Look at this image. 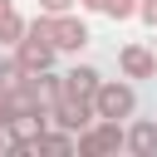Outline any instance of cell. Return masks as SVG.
I'll return each instance as SVG.
<instances>
[{
	"instance_id": "1",
	"label": "cell",
	"mask_w": 157,
	"mask_h": 157,
	"mask_svg": "<svg viewBox=\"0 0 157 157\" xmlns=\"http://www.w3.org/2000/svg\"><path fill=\"white\" fill-rule=\"evenodd\" d=\"M93 113H98V118H113V123L132 118V113H137V88H132L128 78H103L98 93H93Z\"/></svg>"
},
{
	"instance_id": "2",
	"label": "cell",
	"mask_w": 157,
	"mask_h": 157,
	"mask_svg": "<svg viewBox=\"0 0 157 157\" xmlns=\"http://www.w3.org/2000/svg\"><path fill=\"white\" fill-rule=\"evenodd\" d=\"M118 147H128V128L113 123V118H93L78 132V157H103V152H118Z\"/></svg>"
},
{
	"instance_id": "3",
	"label": "cell",
	"mask_w": 157,
	"mask_h": 157,
	"mask_svg": "<svg viewBox=\"0 0 157 157\" xmlns=\"http://www.w3.org/2000/svg\"><path fill=\"white\" fill-rule=\"evenodd\" d=\"M49 39H54V49H64V54H78L93 34H88V25L78 20V15H49Z\"/></svg>"
},
{
	"instance_id": "4",
	"label": "cell",
	"mask_w": 157,
	"mask_h": 157,
	"mask_svg": "<svg viewBox=\"0 0 157 157\" xmlns=\"http://www.w3.org/2000/svg\"><path fill=\"white\" fill-rule=\"evenodd\" d=\"M54 39H44V34H34V29H25V39L15 44V59H20V69L25 74H39V69H54Z\"/></svg>"
},
{
	"instance_id": "5",
	"label": "cell",
	"mask_w": 157,
	"mask_h": 157,
	"mask_svg": "<svg viewBox=\"0 0 157 157\" xmlns=\"http://www.w3.org/2000/svg\"><path fill=\"white\" fill-rule=\"evenodd\" d=\"M93 118H98V113H93V103H83V98H54V103H49V123L64 128V132H83Z\"/></svg>"
},
{
	"instance_id": "6",
	"label": "cell",
	"mask_w": 157,
	"mask_h": 157,
	"mask_svg": "<svg viewBox=\"0 0 157 157\" xmlns=\"http://www.w3.org/2000/svg\"><path fill=\"white\" fill-rule=\"evenodd\" d=\"M98 83H103V74H98L93 64H74V69L64 74V93H59V98H83V103H93Z\"/></svg>"
},
{
	"instance_id": "7",
	"label": "cell",
	"mask_w": 157,
	"mask_h": 157,
	"mask_svg": "<svg viewBox=\"0 0 157 157\" xmlns=\"http://www.w3.org/2000/svg\"><path fill=\"white\" fill-rule=\"evenodd\" d=\"M118 69H123V78H152L157 74V59H152L147 44H123L118 49Z\"/></svg>"
},
{
	"instance_id": "8",
	"label": "cell",
	"mask_w": 157,
	"mask_h": 157,
	"mask_svg": "<svg viewBox=\"0 0 157 157\" xmlns=\"http://www.w3.org/2000/svg\"><path fill=\"white\" fill-rule=\"evenodd\" d=\"M128 152H137V157H157V123H152V118H137V123L128 128Z\"/></svg>"
},
{
	"instance_id": "9",
	"label": "cell",
	"mask_w": 157,
	"mask_h": 157,
	"mask_svg": "<svg viewBox=\"0 0 157 157\" xmlns=\"http://www.w3.org/2000/svg\"><path fill=\"white\" fill-rule=\"evenodd\" d=\"M25 29H29V20H25V15L10 5V10L0 15V44H5V49H15V44L25 39Z\"/></svg>"
},
{
	"instance_id": "10",
	"label": "cell",
	"mask_w": 157,
	"mask_h": 157,
	"mask_svg": "<svg viewBox=\"0 0 157 157\" xmlns=\"http://www.w3.org/2000/svg\"><path fill=\"white\" fill-rule=\"evenodd\" d=\"M39 152H78V132H64V128L49 132V128H44V132H39Z\"/></svg>"
},
{
	"instance_id": "11",
	"label": "cell",
	"mask_w": 157,
	"mask_h": 157,
	"mask_svg": "<svg viewBox=\"0 0 157 157\" xmlns=\"http://www.w3.org/2000/svg\"><path fill=\"white\" fill-rule=\"evenodd\" d=\"M20 78H25V69H20V59H15V54H10V59H0V88L10 93V88H15Z\"/></svg>"
},
{
	"instance_id": "12",
	"label": "cell",
	"mask_w": 157,
	"mask_h": 157,
	"mask_svg": "<svg viewBox=\"0 0 157 157\" xmlns=\"http://www.w3.org/2000/svg\"><path fill=\"white\" fill-rule=\"evenodd\" d=\"M137 20L147 29H157V0H137Z\"/></svg>"
},
{
	"instance_id": "13",
	"label": "cell",
	"mask_w": 157,
	"mask_h": 157,
	"mask_svg": "<svg viewBox=\"0 0 157 157\" xmlns=\"http://www.w3.org/2000/svg\"><path fill=\"white\" fill-rule=\"evenodd\" d=\"M39 10L44 15H64V10H74V0H39Z\"/></svg>"
},
{
	"instance_id": "14",
	"label": "cell",
	"mask_w": 157,
	"mask_h": 157,
	"mask_svg": "<svg viewBox=\"0 0 157 157\" xmlns=\"http://www.w3.org/2000/svg\"><path fill=\"white\" fill-rule=\"evenodd\" d=\"M10 123H15V108H10V93L0 88V128H10Z\"/></svg>"
},
{
	"instance_id": "15",
	"label": "cell",
	"mask_w": 157,
	"mask_h": 157,
	"mask_svg": "<svg viewBox=\"0 0 157 157\" xmlns=\"http://www.w3.org/2000/svg\"><path fill=\"white\" fill-rule=\"evenodd\" d=\"M78 5H83V10H98V15H103V10L113 5V0H78Z\"/></svg>"
},
{
	"instance_id": "16",
	"label": "cell",
	"mask_w": 157,
	"mask_h": 157,
	"mask_svg": "<svg viewBox=\"0 0 157 157\" xmlns=\"http://www.w3.org/2000/svg\"><path fill=\"white\" fill-rule=\"evenodd\" d=\"M5 147H10V128H0V152H5Z\"/></svg>"
},
{
	"instance_id": "17",
	"label": "cell",
	"mask_w": 157,
	"mask_h": 157,
	"mask_svg": "<svg viewBox=\"0 0 157 157\" xmlns=\"http://www.w3.org/2000/svg\"><path fill=\"white\" fill-rule=\"evenodd\" d=\"M10 5H15V0H0V15H5V10H10Z\"/></svg>"
},
{
	"instance_id": "18",
	"label": "cell",
	"mask_w": 157,
	"mask_h": 157,
	"mask_svg": "<svg viewBox=\"0 0 157 157\" xmlns=\"http://www.w3.org/2000/svg\"><path fill=\"white\" fill-rule=\"evenodd\" d=\"M152 59H157V44H152Z\"/></svg>"
}]
</instances>
